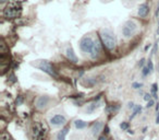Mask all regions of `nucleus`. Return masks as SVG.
<instances>
[{
	"label": "nucleus",
	"mask_w": 159,
	"mask_h": 140,
	"mask_svg": "<svg viewBox=\"0 0 159 140\" xmlns=\"http://www.w3.org/2000/svg\"><path fill=\"white\" fill-rule=\"evenodd\" d=\"M100 38L102 41V44L105 45L107 49L113 51L116 48V38L113 33L108 29H104L100 32Z\"/></svg>",
	"instance_id": "obj_1"
},
{
	"label": "nucleus",
	"mask_w": 159,
	"mask_h": 140,
	"mask_svg": "<svg viewBox=\"0 0 159 140\" xmlns=\"http://www.w3.org/2000/svg\"><path fill=\"white\" fill-rule=\"evenodd\" d=\"M47 128L45 127V125L40 124V123H35L32 129V133H33V138L35 140H43L46 136Z\"/></svg>",
	"instance_id": "obj_2"
},
{
	"label": "nucleus",
	"mask_w": 159,
	"mask_h": 140,
	"mask_svg": "<svg viewBox=\"0 0 159 140\" xmlns=\"http://www.w3.org/2000/svg\"><path fill=\"white\" fill-rule=\"evenodd\" d=\"M36 67H37L38 69H40L42 71L46 72L47 75L53 77V78H57L58 77V74L56 72V70L53 69V67L51 66L50 62H48L47 60H40V61L36 65Z\"/></svg>",
	"instance_id": "obj_3"
},
{
	"label": "nucleus",
	"mask_w": 159,
	"mask_h": 140,
	"mask_svg": "<svg viewBox=\"0 0 159 140\" xmlns=\"http://www.w3.org/2000/svg\"><path fill=\"white\" fill-rule=\"evenodd\" d=\"M94 44H95V41L91 36H84L82 40L80 41V48L84 53L91 54L92 49L94 47Z\"/></svg>",
	"instance_id": "obj_4"
},
{
	"label": "nucleus",
	"mask_w": 159,
	"mask_h": 140,
	"mask_svg": "<svg viewBox=\"0 0 159 140\" xmlns=\"http://www.w3.org/2000/svg\"><path fill=\"white\" fill-rule=\"evenodd\" d=\"M137 29V25L134 21H128V22L124 24L123 29H122V34H123L125 37H130L133 34L135 33Z\"/></svg>",
	"instance_id": "obj_5"
},
{
	"label": "nucleus",
	"mask_w": 159,
	"mask_h": 140,
	"mask_svg": "<svg viewBox=\"0 0 159 140\" xmlns=\"http://www.w3.org/2000/svg\"><path fill=\"white\" fill-rule=\"evenodd\" d=\"M66 123V118L64 117L63 115H60V114L52 116V117L50 118V124L55 127L62 126V125H64Z\"/></svg>",
	"instance_id": "obj_6"
},
{
	"label": "nucleus",
	"mask_w": 159,
	"mask_h": 140,
	"mask_svg": "<svg viewBox=\"0 0 159 140\" xmlns=\"http://www.w3.org/2000/svg\"><path fill=\"white\" fill-rule=\"evenodd\" d=\"M49 100H50V99H49L48 96H46V95L39 96V98L37 99V101H36V107H37V109H44V107H46L47 105H48Z\"/></svg>",
	"instance_id": "obj_7"
},
{
	"label": "nucleus",
	"mask_w": 159,
	"mask_h": 140,
	"mask_svg": "<svg viewBox=\"0 0 159 140\" xmlns=\"http://www.w3.org/2000/svg\"><path fill=\"white\" fill-rule=\"evenodd\" d=\"M100 49H102V46H100L99 41L96 40L95 41V44H94L93 49H92L91 54H89V55H91V57L94 58V59H95L96 57H98V55H99V53H100Z\"/></svg>",
	"instance_id": "obj_8"
},
{
	"label": "nucleus",
	"mask_w": 159,
	"mask_h": 140,
	"mask_svg": "<svg viewBox=\"0 0 159 140\" xmlns=\"http://www.w3.org/2000/svg\"><path fill=\"white\" fill-rule=\"evenodd\" d=\"M66 55L70 61L74 62V64H76L77 62V57H76V55H75V53H74V51H73L72 47H68V48H66Z\"/></svg>",
	"instance_id": "obj_9"
},
{
	"label": "nucleus",
	"mask_w": 159,
	"mask_h": 140,
	"mask_svg": "<svg viewBox=\"0 0 159 140\" xmlns=\"http://www.w3.org/2000/svg\"><path fill=\"white\" fill-rule=\"evenodd\" d=\"M148 11H149V8H148V5H146V3H142L139 7V16L141 18H145L147 16Z\"/></svg>",
	"instance_id": "obj_10"
},
{
	"label": "nucleus",
	"mask_w": 159,
	"mask_h": 140,
	"mask_svg": "<svg viewBox=\"0 0 159 140\" xmlns=\"http://www.w3.org/2000/svg\"><path fill=\"white\" fill-rule=\"evenodd\" d=\"M19 16V11L13 8H9L8 7L7 9L5 10V17L7 18H16V17Z\"/></svg>",
	"instance_id": "obj_11"
},
{
	"label": "nucleus",
	"mask_w": 159,
	"mask_h": 140,
	"mask_svg": "<svg viewBox=\"0 0 159 140\" xmlns=\"http://www.w3.org/2000/svg\"><path fill=\"white\" fill-rule=\"evenodd\" d=\"M102 128V122H96L95 124L93 125V127H92V135L97 136L98 133H100Z\"/></svg>",
	"instance_id": "obj_12"
},
{
	"label": "nucleus",
	"mask_w": 159,
	"mask_h": 140,
	"mask_svg": "<svg viewBox=\"0 0 159 140\" xmlns=\"http://www.w3.org/2000/svg\"><path fill=\"white\" fill-rule=\"evenodd\" d=\"M69 127L66 126L64 128H62L59 133H57V140H66V136L68 135L69 133Z\"/></svg>",
	"instance_id": "obj_13"
},
{
	"label": "nucleus",
	"mask_w": 159,
	"mask_h": 140,
	"mask_svg": "<svg viewBox=\"0 0 159 140\" xmlns=\"http://www.w3.org/2000/svg\"><path fill=\"white\" fill-rule=\"evenodd\" d=\"M99 106V102H96V100L94 101L93 103H91L89 105H87V109H86V113L87 114H93L94 112L96 111V109Z\"/></svg>",
	"instance_id": "obj_14"
},
{
	"label": "nucleus",
	"mask_w": 159,
	"mask_h": 140,
	"mask_svg": "<svg viewBox=\"0 0 159 140\" xmlns=\"http://www.w3.org/2000/svg\"><path fill=\"white\" fill-rule=\"evenodd\" d=\"M74 126L76 129H84L85 127L87 126V123L84 122V120H82V119H76L74 122Z\"/></svg>",
	"instance_id": "obj_15"
},
{
	"label": "nucleus",
	"mask_w": 159,
	"mask_h": 140,
	"mask_svg": "<svg viewBox=\"0 0 159 140\" xmlns=\"http://www.w3.org/2000/svg\"><path fill=\"white\" fill-rule=\"evenodd\" d=\"M141 112H142V106H141V105H136V106H135V109H134V111H133V114L130 116V119L132 120L133 118H134L139 113H141Z\"/></svg>",
	"instance_id": "obj_16"
},
{
	"label": "nucleus",
	"mask_w": 159,
	"mask_h": 140,
	"mask_svg": "<svg viewBox=\"0 0 159 140\" xmlns=\"http://www.w3.org/2000/svg\"><path fill=\"white\" fill-rule=\"evenodd\" d=\"M147 67L148 69H149V71L150 72H152L154 71V65H152V59H148V61H147Z\"/></svg>",
	"instance_id": "obj_17"
},
{
	"label": "nucleus",
	"mask_w": 159,
	"mask_h": 140,
	"mask_svg": "<svg viewBox=\"0 0 159 140\" xmlns=\"http://www.w3.org/2000/svg\"><path fill=\"white\" fill-rule=\"evenodd\" d=\"M120 128H121L122 130H128V128H129V123L128 122H122L121 124H120Z\"/></svg>",
	"instance_id": "obj_18"
},
{
	"label": "nucleus",
	"mask_w": 159,
	"mask_h": 140,
	"mask_svg": "<svg viewBox=\"0 0 159 140\" xmlns=\"http://www.w3.org/2000/svg\"><path fill=\"white\" fill-rule=\"evenodd\" d=\"M142 74H143V76H144V77H146V76H148V75L152 74V72L149 71V69H148L147 67H144L143 70H142Z\"/></svg>",
	"instance_id": "obj_19"
},
{
	"label": "nucleus",
	"mask_w": 159,
	"mask_h": 140,
	"mask_svg": "<svg viewBox=\"0 0 159 140\" xmlns=\"http://www.w3.org/2000/svg\"><path fill=\"white\" fill-rule=\"evenodd\" d=\"M157 91H158V84H157V83H154L152 87V94L157 93Z\"/></svg>",
	"instance_id": "obj_20"
},
{
	"label": "nucleus",
	"mask_w": 159,
	"mask_h": 140,
	"mask_svg": "<svg viewBox=\"0 0 159 140\" xmlns=\"http://www.w3.org/2000/svg\"><path fill=\"white\" fill-rule=\"evenodd\" d=\"M155 105V101L154 100H150L147 102V104H146V109H150V107H152Z\"/></svg>",
	"instance_id": "obj_21"
},
{
	"label": "nucleus",
	"mask_w": 159,
	"mask_h": 140,
	"mask_svg": "<svg viewBox=\"0 0 159 140\" xmlns=\"http://www.w3.org/2000/svg\"><path fill=\"white\" fill-rule=\"evenodd\" d=\"M132 87L134 88V89H141V88L143 87V84H142V83H139V82H134L132 84Z\"/></svg>",
	"instance_id": "obj_22"
},
{
	"label": "nucleus",
	"mask_w": 159,
	"mask_h": 140,
	"mask_svg": "<svg viewBox=\"0 0 159 140\" xmlns=\"http://www.w3.org/2000/svg\"><path fill=\"white\" fill-rule=\"evenodd\" d=\"M144 100H145L146 102H148V101L152 100V95H150L149 93H145L144 94Z\"/></svg>",
	"instance_id": "obj_23"
},
{
	"label": "nucleus",
	"mask_w": 159,
	"mask_h": 140,
	"mask_svg": "<svg viewBox=\"0 0 159 140\" xmlns=\"http://www.w3.org/2000/svg\"><path fill=\"white\" fill-rule=\"evenodd\" d=\"M23 103V98L22 96H19L18 99H16V104L18 105H21Z\"/></svg>",
	"instance_id": "obj_24"
},
{
	"label": "nucleus",
	"mask_w": 159,
	"mask_h": 140,
	"mask_svg": "<svg viewBox=\"0 0 159 140\" xmlns=\"http://www.w3.org/2000/svg\"><path fill=\"white\" fill-rule=\"evenodd\" d=\"M128 107H129V109H135V106H134V103H133V102H129V103H128Z\"/></svg>",
	"instance_id": "obj_25"
},
{
	"label": "nucleus",
	"mask_w": 159,
	"mask_h": 140,
	"mask_svg": "<svg viewBox=\"0 0 159 140\" xmlns=\"http://www.w3.org/2000/svg\"><path fill=\"white\" fill-rule=\"evenodd\" d=\"M144 64H145V59H144V58H142V59L139 60V67H143Z\"/></svg>",
	"instance_id": "obj_26"
},
{
	"label": "nucleus",
	"mask_w": 159,
	"mask_h": 140,
	"mask_svg": "<svg viewBox=\"0 0 159 140\" xmlns=\"http://www.w3.org/2000/svg\"><path fill=\"white\" fill-rule=\"evenodd\" d=\"M157 47H158V44H155V46H154V48H152V55H154L155 53H156V51H157Z\"/></svg>",
	"instance_id": "obj_27"
},
{
	"label": "nucleus",
	"mask_w": 159,
	"mask_h": 140,
	"mask_svg": "<svg viewBox=\"0 0 159 140\" xmlns=\"http://www.w3.org/2000/svg\"><path fill=\"white\" fill-rule=\"evenodd\" d=\"M155 123L157 125H159V112H157V115H156V119H155Z\"/></svg>",
	"instance_id": "obj_28"
},
{
	"label": "nucleus",
	"mask_w": 159,
	"mask_h": 140,
	"mask_svg": "<svg viewBox=\"0 0 159 140\" xmlns=\"http://www.w3.org/2000/svg\"><path fill=\"white\" fill-rule=\"evenodd\" d=\"M1 139H2V140H13L11 137H10L9 135H8V133H7V139H6V137H3V136H2V137H1Z\"/></svg>",
	"instance_id": "obj_29"
},
{
	"label": "nucleus",
	"mask_w": 159,
	"mask_h": 140,
	"mask_svg": "<svg viewBox=\"0 0 159 140\" xmlns=\"http://www.w3.org/2000/svg\"><path fill=\"white\" fill-rule=\"evenodd\" d=\"M155 16H156V18H159V5H158V7H157L156 12H155Z\"/></svg>",
	"instance_id": "obj_30"
},
{
	"label": "nucleus",
	"mask_w": 159,
	"mask_h": 140,
	"mask_svg": "<svg viewBox=\"0 0 159 140\" xmlns=\"http://www.w3.org/2000/svg\"><path fill=\"white\" fill-rule=\"evenodd\" d=\"M98 140H108V139H107V137H105V136H102V137L98 138Z\"/></svg>",
	"instance_id": "obj_31"
},
{
	"label": "nucleus",
	"mask_w": 159,
	"mask_h": 140,
	"mask_svg": "<svg viewBox=\"0 0 159 140\" xmlns=\"http://www.w3.org/2000/svg\"><path fill=\"white\" fill-rule=\"evenodd\" d=\"M128 133H129V135H134V131L130 130V129H128Z\"/></svg>",
	"instance_id": "obj_32"
},
{
	"label": "nucleus",
	"mask_w": 159,
	"mask_h": 140,
	"mask_svg": "<svg viewBox=\"0 0 159 140\" xmlns=\"http://www.w3.org/2000/svg\"><path fill=\"white\" fill-rule=\"evenodd\" d=\"M156 111L159 112V103L158 102H157V105H156Z\"/></svg>",
	"instance_id": "obj_33"
},
{
	"label": "nucleus",
	"mask_w": 159,
	"mask_h": 140,
	"mask_svg": "<svg viewBox=\"0 0 159 140\" xmlns=\"http://www.w3.org/2000/svg\"><path fill=\"white\" fill-rule=\"evenodd\" d=\"M150 46H152V45H150V44L146 45V46H145V51H147V49H148V48H149V47H150Z\"/></svg>",
	"instance_id": "obj_34"
},
{
	"label": "nucleus",
	"mask_w": 159,
	"mask_h": 140,
	"mask_svg": "<svg viewBox=\"0 0 159 140\" xmlns=\"http://www.w3.org/2000/svg\"><path fill=\"white\" fill-rule=\"evenodd\" d=\"M6 1H7V0H0V2H1V3H5Z\"/></svg>",
	"instance_id": "obj_35"
},
{
	"label": "nucleus",
	"mask_w": 159,
	"mask_h": 140,
	"mask_svg": "<svg viewBox=\"0 0 159 140\" xmlns=\"http://www.w3.org/2000/svg\"><path fill=\"white\" fill-rule=\"evenodd\" d=\"M158 27H159V21H158Z\"/></svg>",
	"instance_id": "obj_36"
}]
</instances>
